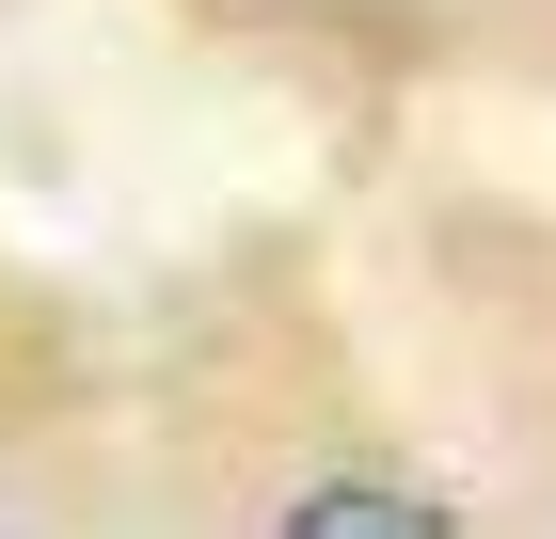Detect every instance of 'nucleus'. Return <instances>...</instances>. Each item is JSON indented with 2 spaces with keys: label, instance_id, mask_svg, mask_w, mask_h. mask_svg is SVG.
<instances>
[{
  "label": "nucleus",
  "instance_id": "f257e3e1",
  "mask_svg": "<svg viewBox=\"0 0 556 539\" xmlns=\"http://www.w3.org/2000/svg\"><path fill=\"white\" fill-rule=\"evenodd\" d=\"M287 539H445V508L366 492V476H350V492H302V508H287Z\"/></svg>",
  "mask_w": 556,
  "mask_h": 539
}]
</instances>
